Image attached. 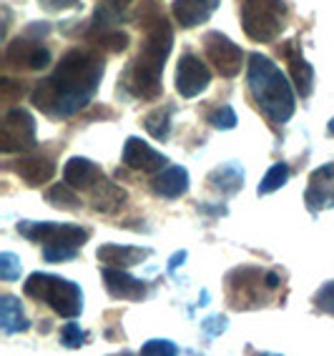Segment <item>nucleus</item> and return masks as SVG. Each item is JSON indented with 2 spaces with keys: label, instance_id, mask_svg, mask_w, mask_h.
<instances>
[{
  "label": "nucleus",
  "instance_id": "nucleus-1",
  "mask_svg": "<svg viewBox=\"0 0 334 356\" xmlns=\"http://www.w3.org/2000/svg\"><path fill=\"white\" fill-rule=\"evenodd\" d=\"M103 70H106V63L98 51L73 48L61 58V63L56 65L51 76L43 78L33 88V106L56 121L71 118L93 101L103 81Z\"/></svg>",
  "mask_w": 334,
  "mask_h": 356
},
{
  "label": "nucleus",
  "instance_id": "nucleus-36",
  "mask_svg": "<svg viewBox=\"0 0 334 356\" xmlns=\"http://www.w3.org/2000/svg\"><path fill=\"white\" fill-rule=\"evenodd\" d=\"M201 329L209 334V337H218L221 331L226 329V316H212V318H206L204 324H201Z\"/></svg>",
  "mask_w": 334,
  "mask_h": 356
},
{
  "label": "nucleus",
  "instance_id": "nucleus-27",
  "mask_svg": "<svg viewBox=\"0 0 334 356\" xmlns=\"http://www.w3.org/2000/svg\"><path fill=\"white\" fill-rule=\"evenodd\" d=\"M45 201L51 206H56V209H65V211H76L78 209V196H76V188H73L71 184H56L51 188V191L45 193Z\"/></svg>",
  "mask_w": 334,
  "mask_h": 356
},
{
  "label": "nucleus",
  "instance_id": "nucleus-13",
  "mask_svg": "<svg viewBox=\"0 0 334 356\" xmlns=\"http://www.w3.org/2000/svg\"><path fill=\"white\" fill-rule=\"evenodd\" d=\"M123 163L134 168V171H143V173H159L166 168L168 159L164 153H159L156 148H151L146 140L131 136L123 146Z\"/></svg>",
  "mask_w": 334,
  "mask_h": 356
},
{
  "label": "nucleus",
  "instance_id": "nucleus-38",
  "mask_svg": "<svg viewBox=\"0 0 334 356\" xmlns=\"http://www.w3.org/2000/svg\"><path fill=\"white\" fill-rule=\"evenodd\" d=\"M279 284H282L279 274H274V271H269V274H264V286H267V289H276Z\"/></svg>",
  "mask_w": 334,
  "mask_h": 356
},
{
  "label": "nucleus",
  "instance_id": "nucleus-10",
  "mask_svg": "<svg viewBox=\"0 0 334 356\" xmlns=\"http://www.w3.org/2000/svg\"><path fill=\"white\" fill-rule=\"evenodd\" d=\"M6 60L15 68H26V70H43L51 65L53 56L51 51L40 43V38H33V35H18L13 43H8L6 48Z\"/></svg>",
  "mask_w": 334,
  "mask_h": 356
},
{
  "label": "nucleus",
  "instance_id": "nucleus-31",
  "mask_svg": "<svg viewBox=\"0 0 334 356\" xmlns=\"http://www.w3.org/2000/svg\"><path fill=\"white\" fill-rule=\"evenodd\" d=\"M20 268H23V264H20V259L15 254H10V251L0 254V279L3 281L20 279Z\"/></svg>",
  "mask_w": 334,
  "mask_h": 356
},
{
  "label": "nucleus",
  "instance_id": "nucleus-12",
  "mask_svg": "<svg viewBox=\"0 0 334 356\" xmlns=\"http://www.w3.org/2000/svg\"><path fill=\"white\" fill-rule=\"evenodd\" d=\"M304 204L312 213L334 209V161L312 171L307 191H304Z\"/></svg>",
  "mask_w": 334,
  "mask_h": 356
},
{
  "label": "nucleus",
  "instance_id": "nucleus-2",
  "mask_svg": "<svg viewBox=\"0 0 334 356\" xmlns=\"http://www.w3.org/2000/svg\"><path fill=\"white\" fill-rule=\"evenodd\" d=\"M143 26H146V38L126 73V86L136 98L156 101L164 93L161 76H164L166 58L174 48V28L161 13H154Z\"/></svg>",
  "mask_w": 334,
  "mask_h": 356
},
{
  "label": "nucleus",
  "instance_id": "nucleus-25",
  "mask_svg": "<svg viewBox=\"0 0 334 356\" xmlns=\"http://www.w3.org/2000/svg\"><path fill=\"white\" fill-rule=\"evenodd\" d=\"M134 0H98V8H96V15L90 20V31H96V28H109L113 23H118L123 15V10L131 6Z\"/></svg>",
  "mask_w": 334,
  "mask_h": 356
},
{
  "label": "nucleus",
  "instance_id": "nucleus-14",
  "mask_svg": "<svg viewBox=\"0 0 334 356\" xmlns=\"http://www.w3.org/2000/svg\"><path fill=\"white\" fill-rule=\"evenodd\" d=\"M279 51H282V56L287 58V63H289L292 83H294L296 93L302 98H309L312 90H315V68H312V63H307V58L302 56L299 43L289 40V43H284Z\"/></svg>",
  "mask_w": 334,
  "mask_h": 356
},
{
  "label": "nucleus",
  "instance_id": "nucleus-15",
  "mask_svg": "<svg viewBox=\"0 0 334 356\" xmlns=\"http://www.w3.org/2000/svg\"><path fill=\"white\" fill-rule=\"evenodd\" d=\"M101 276H103V284H106V291H109L113 299L141 301L143 296H146V286H143V281H138L136 276L126 274L123 268L103 266Z\"/></svg>",
  "mask_w": 334,
  "mask_h": 356
},
{
  "label": "nucleus",
  "instance_id": "nucleus-24",
  "mask_svg": "<svg viewBox=\"0 0 334 356\" xmlns=\"http://www.w3.org/2000/svg\"><path fill=\"white\" fill-rule=\"evenodd\" d=\"M88 38L93 40L96 48H101V51H106V53H123L131 43L129 33L121 31V28H113V26L96 28V31L88 33Z\"/></svg>",
  "mask_w": 334,
  "mask_h": 356
},
{
  "label": "nucleus",
  "instance_id": "nucleus-32",
  "mask_svg": "<svg viewBox=\"0 0 334 356\" xmlns=\"http://www.w3.org/2000/svg\"><path fill=\"white\" fill-rule=\"evenodd\" d=\"M141 354L146 356H174L179 354L174 341H168V339H151L141 346Z\"/></svg>",
  "mask_w": 334,
  "mask_h": 356
},
{
  "label": "nucleus",
  "instance_id": "nucleus-26",
  "mask_svg": "<svg viewBox=\"0 0 334 356\" xmlns=\"http://www.w3.org/2000/svg\"><path fill=\"white\" fill-rule=\"evenodd\" d=\"M171 115H174V106H161L151 111L143 118V128L148 131V136L156 140H166L171 134Z\"/></svg>",
  "mask_w": 334,
  "mask_h": 356
},
{
  "label": "nucleus",
  "instance_id": "nucleus-11",
  "mask_svg": "<svg viewBox=\"0 0 334 356\" xmlns=\"http://www.w3.org/2000/svg\"><path fill=\"white\" fill-rule=\"evenodd\" d=\"M212 83V70L209 65L193 53H184L179 58L176 65V90L184 98H196L199 93H204Z\"/></svg>",
  "mask_w": 334,
  "mask_h": 356
},
{
  "label": "nucleus",
  "instance_id": "nucleus-17",
  "mask_svg": "<svg viewBox=\"0 0 334 356\" xmlns=\"http://www.w3.org/2000/svg\"><path fill=\"white\" fill-rule=\"evenodd\" d=\"M221 0H176L174 3V18L181 28H196L216 13Z\"/></svg>",
  "mask_w": 334,
  "mask_h": 356
},
{
  "label": "nucleus",
  "instance_id": "nucleus-21",
  "mask_svg": "<svg viewBox=\"0 0 334 356\" xmlns=\"http://www.w3.org/2000/svg\"><path fill=\"white\" fill-rule=\"evenodd\" d=\"M206 184L212 191L221 193V196H234L244 188V171L237 163H221L206 176Z\"/></svg>",
  "mask_w": 334,
  "mask_h": 356
},
{
  "label": "nucleus",
  "instance_id": "nucleus-37",
  "mask_svg": "<svg viewBox=\"0 0 334 356\" xmlns=\"http://www.w3.org/2000/svg\"><path fill=\"white\" fill-rule=\"evenodd\" d=\"M40 6H43L45 10H53V13H58V10L78 8V6H81V0H40Z\"/></svg>",
  "mask_w": 334,
  "mask_h": 356
},
{
  "label": "nucleus",
  "instance_id": "nucleus-5",
  "mask_svg": "<svg viewBox=\"0 0 334 356\" xmlns=\"http://www.w3.org/2000/svg\"><path fill=\"white\" fill-rule=\"evenodd\" d=\"M241 26L257 43H274L287 26L284 0H241Z\"/></svg>",
  "mask_w": 334,
  "mask_h": 356
},
{
  "label": "nucleus",
  "instance_id": "nucleus-29",
  "mask_svg": "<svg viewBox=\"0 0 334 356\" xmlns=\"http://www.w3.org/2000/svg\"><path fill=\"white\" fill-rule=\"evenodd\" d=\"M209 123L218 131H232L237 126V113H234L232 106H218L209 113Z\"/></svg>",
  "mask_w": 334,
  "mask_h": 356
},
{
  "label": "nucleus",
  "instance_id": "nucleus-33",
  "mask_svg": "<svg viewBox=\"0 0 334 356\" xmlns=\"http://www.w3.org/2000/svg\"><path fill=\"white\" fill-rule=\"evenodd\" d=\"M78 256L76 246H43V259L48 264H61V261H71Z\"/></svg>",
  "mask_w": 334,
  "mask_h": 356
},
{
  "label": "nucleus",
  "instance_id": "nucleus-7",
  "mask_svg": "<svg viewBox=\"0 0 334 356\" xmlns=\"http://www.w3.org/2000/svg\"><path fill=\"white\" fill-rule=\"evenodd\" d=\"M35 148V118L26 108L8 111L0 131V151L23 153Z\"/></svg>",
  "mask_w": 334,
  "mask_h": 356
},
{
  "label": "nucleus",
  "instance_id": "nucleus-35",
  "mask_svg": "<svg viewBox=\"0 0 334 356\" xmlns=\"http://www.w3.org/2000/svg\"><path fill=\"white\" fill-rule=\"evenodd\" d=\"M0 90H3V101H15V98H20L23 93H26V86H23V81H10V78H3L0 81Z\"/></svg>",
  "mask_w": 334,
  "mask_h": 356
},
{
  "label": "nucleus",
  "instance_id": "nucleus-39",
  "mask_svg": "<svg viewBox=\"0 0 334 356\" xmlns=\"http://www.w3.org/2000/svg\"><path fill=\"white\" fill-rule=\"evenodd\" d=\"M201 213H212V216H226V206H201Z\"/></svg>",
  "mask_w": 334,
  "mask_h": 356
},
{
  "label": "nucleus",
  "instance_id": "nucleus-16",
  "mask_svg": "<svg viewBox=\"0 0 334 356\" xmlns=\"http://www.w3.org/2000/svg\"><path fill=\"white\" fill-rule=\"evenodd\" d=\"M15 173H18L28 186H43L56 176V163L51 156L35 153V156H20L18 161L10 163Z\"/></svg>",
  "mask_w": 334,
  "mask_h": 356
},
{
  "label": "nucleus",
  "instance_id": "nucleus-34",
  "mask_svg": "<svg viewBox=\"0 0 334 356\" xmlns=\"http://www.w3.org/2000/svg\"><path fill=\"white\" fill-rule=\"evenodd\" d=\"M315 306L319 309V312H324V314H329V316H334V281L324 284V286H321L319 291H317Z\"/></svg>",
  "mask_w": 334,
  "mask_h": 356
},
{
  "label": "nucleus",
  "instance_id": "nucleus-4",
  "mask_svg": "<svg viewBox=\"0 0 334 356\" xmlns=\"http://www.w3.org/2000/svg\"><path fill=\"white\" fill-rule=\"evenodd\" d=\"M23 291L31 299L48 304L58 316L76 318L78 314L84 312V291H81V286L68 279H61V276L35 271L23 284Z\"/></svg>",
  "mask_w": 334,
  "mask_h": 356
},
{
  "label": "nucleus",
  "instance_id": "nucleus-23",
  "mask_svg": "<svg viewBox=\"0 0 334 356\" xmlns=\"http://www.w3.org/2000/svg\"><path fill=\"white\" fill-rule=\"evenodd\" d=\"M0 326L6 334H20V331H26L28 326V318L23 314V306L15 296L10 293H3L0 296Z\"/></svg>",
  "mask_w": 334,
  "mask_h": 356
},
{
  "label": "nucleus",
  "instance_id": "nucleus-8",
  "mask_svg": "<svg viewBox=\"0 0 334 356\" xmlns=\"http://www.w3.org/2000/svg\"><path fill=\"white\" fill-rule=\"evenodd\" d=\"M204 53H206V58H209V63H214V68L224 78L239 76L241 63H244V51H241L232 38H226L224 33H218V31L206 33Z\"/></svg>",
  "mask_w": 334,
  "mask_h": 356
},
{
  "label": "nucleus",
  "instance_id": "nucleus-6",
  "mask_svg": "<svg viewBox=\"0 0 334 356\" xmlns=\"http://www.w3.org/2000/svg\"><path fill=\"white\" fill-rule=\"evenodd\" d=\"M18 234L33 243L43 246H76L81 248L90 238V231L73 223H56V221H20Z\"/></svg>",
  "mask_w": 334,
  "mask_h": 356
},
{
  "label": "nucleus",
  "instance_id": "nucleus-19",
  "mask_svg": "<svg viewBox=\"0 0 334 356\" xmlns=\"http://www.w3.org/2000/svg\"><path fill=\"white\" fill-rule=\"evenodd\" d=\"M151 191L161 198H179L189 191V171L184 165L164 168L151 178Z\"/></svg>",
  "mask_w": 334,
  "mask_h": 356
},
{
  "label": "nucleus",
  "instance_id": "nucleus-9",
  "mask_svg": "<svg viewBox=\"0 0 334 356\" xmlns=\"http://www.w3.org/2000/svg\"><path fill=\"white\" fill-rule=\"evenodd\" d=\"M262 268L244 266V268H234L232 274L226 276V284H229V299L232 306L237 309H251V306H262Z\"/></svg>",
  "mask_w": 334,
  "mask_h": 356
},
{
  "label": "nucleus",
  "instance_id": "nucleus-20",
  "mask_svg": "<svg viewBox=\"0 0 334 356\" xmlns=\"http://www.w3.org/2000/svg\"><path fill=\"white\" fill-rule=\"evenodd\" d=\"M98 261L103 266H116V268H129V266H138L146 256H151L148 248H138V246H118V243H103L96 251Z\"/></svg>",
  "mask_w": 334,
  "mask_h": 356
},
{
  "label": "nucleus",
  "instance_id": "nucleus-18",
  "mask_svg": "<svg viewBox=\"0 0 334 356\" xmlns=\"http://www.w3.org/2000/svg\"><path fill=\"white\" fill-rule=\"evenodd\" d=\"M101 178H103L101 165L93 163L90 159L76 156V159H71L63 165V181L71 184L73 188H81V191H90Z\"/></svg>",
  "mask_w": 334,
  "mask_h": 356
},
{
  "label": "nucleus",
  "instance_id": "nucleus-41",
  "mask_svg": "<svg viewBox=\"0 0 334 356\" xmlns=\"http://www.w3.org/2000/svg\"><path fill=\"white\" fill-rule=\"evenodd\" d=\"M327 131H329V136H334V118H332V121L327 123Z\"/></svg>",
  "mask_w": 334,
  "mask_h": 356
},
{
  "label": "nucleus",
  "instance_id": "nucleus-22",
  "mask_svg": "<svg viewBox=\"0 0 334 356\" xmlns=\"http://www.w3.org/2000/svg\"><path fill=\"white\" fill-rule=\"evenodd\" d=\"M90 196H93V209L98 213H116L121 211V206L126 204V191H123L118 184H111L106 178H101L93 188H90Z\"/></svg>",
  "mask_w": 334,
  "mask_h": 356
},
{
  "label": "nucleus",
  "instance_id": "nucleus-40",
  "mask_svg": "<svg viewBox=\"0 0 334 356\" xmlns=\"http://www.w3.org/2000/svg\"><path fill=\"white\" fill-rule=\"evenodd\" d=\"M184 259H186V251H179V254L171 256V261H168V268L174 271V268H179V264H184Z\"/></svg>",
  "mask_w": 334,
  "mask_h": 356
},
{
  "label": "nucleus",
  "instance_id": "nucleus-30",
  "mask_svg": "<svg viewBox=\"0 0 334 356\" xmlns=\"http://www.w3.org/2000/svg\"><path fill=\"white\" fill-rule=\"evenodd\" d=\"M61 343L68 346V349H81L88 343V334L78 324H65L63 331H61Z\"/></svg>",
  "mask_w": 334,
  "mask_h": 356
},
{
  "label": "nucleus",
  "instance_id": "nucleus-3",
  "mask_svg": "<svg viewBox=\"0 0 334 356\" xmlns=\"http://www.w3.org/2000/svg\"><path fill=\"white\" fill-rule=\"evenodd\" d=\"M246 83H249L251 98L257 103L262 115L274 126H284L294 115V90L282 68L262 56V53H251L249 63H246Z\"/></svg>",
  "mask_w": 334,
  "mask_h": 356
},
{
  "label": "nucleus",
  "instance_id": "nucleus-28",
  "mask_svg": "<svg viewBox=\"0 0 334 356\" xmlns=\"http://www.w3.org/2000/svg\"><path fill=\"white\" fill-rule=\"evenodd\" d=\"M289 173L292 171H289V165H287V163H282V161H279V163H274L269 171H267V176L262 178V184H259L257 193H259V196H267V193L279 191V188L289 181Z\"/></svg>",
  "mask_w": 334,
  "mask_h": 356
}]
</instances>
